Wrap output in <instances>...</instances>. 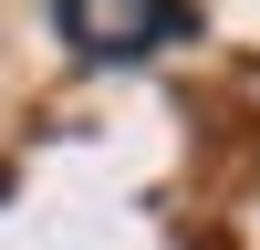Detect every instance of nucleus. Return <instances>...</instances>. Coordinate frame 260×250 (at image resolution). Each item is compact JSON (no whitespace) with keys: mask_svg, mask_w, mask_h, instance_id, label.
<instances>
[{"mask_svg":"<svg viewBox=\"0 0 260 250\" xmlns=\"http://www.w3.org/2000/svg\"><path fill=\"white\" fill-rule=\"evenodd\" d=\"M52 32L83 63H136V52L187 32V0H52Z\"/></svg>","mask_w":260,"mask_h":250,"instance_id":"1","label":"nucleus"}]
</instances>
